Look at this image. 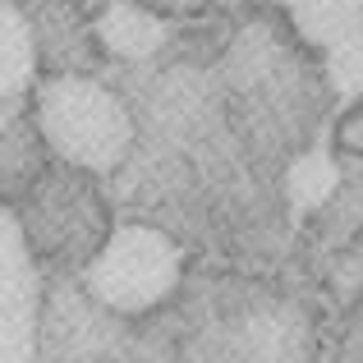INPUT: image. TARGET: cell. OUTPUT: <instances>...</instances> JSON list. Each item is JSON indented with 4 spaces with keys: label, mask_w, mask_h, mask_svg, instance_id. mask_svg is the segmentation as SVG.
Returning a JSON list of instances; mask_svg holds the SVG:
<instances>
[{
    "label": "cell",
    "mask_w": 363,
    "mask_h": 363,
    "mask_svg": "<svg viewBox=\"0 0 363 363\" xmlns=\"http://www.w3.org/2000/svg\"><path fill=\"white\" fill-rule=\"evenodd\" d=\"M33 116L42 143L74 170L116 175L133 147L129 106L88 74H51L33 92Z\"/></svg>",
    "instance_id": "1"
},
{
    "label": "cell",
    "mask_w": 363,
    "mask_h": 363,
    "mask_svg": "<svg viewBox=\"0 0 363 363\" xmlns=\"http://www.w3.org/2000/svg\"><path fill=\"white\" fill-rule=\"evenodd\" d=\"M184 272V248L157 225H116L88 262V294L111 313H147L166 303Z\"/></svg>",
    "instance_id": "2"
},
{
    "label": "cell",
    "mask_w": 363,
    "mask_h": 363,
    "mask_svg": "<svg viewBox=\"0 0 363 363\" xmlns=\"http://www.w3.org/2000/svg\"><path fill=\"white\" fill-rule=\"evenodd\" d=\"M37 322H42V272L23 221L0 203V363L37 359Z\"/></svg>",
    "instance_id": "3"
},
{
    "label": "cell",
    "mask_w": 363,
    "mask_h": 363,
    "mask_svg": "<svg viewBox=\"0 0 363 363\" xmlns=\"http://www.w3.org/2000/svg\"><path fill=\"white\" fill-rule=\"evenodd\" d=\"M92 37L101 42L106 55H116L124 65H143L170 42V23L138 0H111L92 18Z\"/></svg>",
    "instance_id": "4"
},
{
    "label": "cell",
    "mask_w": 363,
    "mask_h": 363,
    "mask_svg": "<svg viewBox=\"0 0 363 363\" xmlns=\"http://www.w3.org/2000/svg\"><path fill=\"white\" fill-rule=\"evenodd\" d=\"M290 23L313 51L331 55L363 42V0H290Z\"/></svg>",
    "instance_id": "5"
},
{
    "label": "cell",
    "mask_w": 363,
    "mask_h": 363,
    "mask_svg": "<svg viewBox=\"0 0 363 363\" xmlns=\"http://www.w3.org/2000/svg\"><path fill=\"white\" fill-rule=\"evenodd\" d=\"M37 79V28L14 0H0V101H14Z\"/></svg>",
    "instance_id": "6"
},
{
    "label": "cell",
    "mask_w": 363,
    "mask_h": 363,
    "mask_svg": "<svg viewBox=\"0 0 363 363\" xmlns=\"http://www.w3.org/2000/svg\"><path fill=\"white\" fill-rule=\"evenodd\" d=\"M336 161L327 157V143H318L313 152H303L299 161L290 166V175H285V194H290V207L294 212H313V207H322L331 194H336Z\"/></svg>",
    "instance_id": "7"
},
{
    "label": "cell",
    "mask_w": 363,
    "mask_h": 363,
    "mask_svg": "<svg viewBox=\"0 0 363 363\" xmlns=\"http://www.w3.org/2000/svg\"><path fill=\"white\" fill-rule=\"evenodd\" d=\"M327 79L340 101H363V42H350L327 55Z\"/></svg>",
    "instance_id": "8"
},
{
    "label": "cell",
    "mask_w": 363,
    "mask_h": 363,
    "mask_svg": "<svg viewBox=\"0 0 363 363\" xmlns=\"http://www.w3.org/2000/svg\"><path fill=\"white\" fill-rule=\"evenodd\" d=\"M336 138H340V147H350V152H359V157H363V106H354L345 120H340Z\"/></svg>",
    "instance_id": "9"
},
{
    "label": "cell",
    "mask_w": 363,
    "mask_h": 363,
    "mask_svg": "<svg viewBox=\"0 0 363 363\" xmlns=\"http://www.w3.org/2000/svg\"><path fill=\"white\" fill-rule=\"evenodd\" d=\"M88 5H97V9H101V5H111V0H88Z\"/></svg>",
    "instance_id": "10"
}]
</instances>
